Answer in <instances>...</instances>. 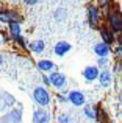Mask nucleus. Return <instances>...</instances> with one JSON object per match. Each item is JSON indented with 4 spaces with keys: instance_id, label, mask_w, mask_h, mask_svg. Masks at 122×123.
Returning <instances> with one entry per match:
<instances>
[{
    "instance_id": "22",
    "label": "nucleus",
    "mask_w": 122,
    "mask_h": 123,
    "mask_svg": "<svg viewBox=\"0 0 122 123\" xmlns=\"http://www.w3.org/2000/svg\"><path fill=\"white\" fill-rule=\"evenodd\" d=\"M95 5H97L100 9H107L110 5H113V0H97Z\"/></svg>"
},
{
    "instance_id": "25",
    "label": "nucleus",
    "mask_w": 122,
    "mask_h": 123,
    "mask_svg": "<svg viewBox=\"0 0 122 123\" xmlns=\"http://www.w3.org/2000/svg\"><path fill=\"white\" fill-rule=\"evenodd\" d=\"M114 55H116L117 59H122V45H116V48H114Z\"/></svg>"
},
{
    "instance_id": "17",
    "label": "nucleus",
    "mask_w": 122,
    "mask_h": 123,
    "mask_svg": "<svg viewBox=\"0 0 122 123\" xmlns=\"http://www.w3.org/2000/svg\"><path fill=\"white\" fill-rule=\"evenodd\" d=\"M53 17H55V20L56 22H64L67 19V9L64 8H56L55 9V12H53Z\"/></svg>"
},
{
    "instance_id": "5",
    "label": "nucleus",
    "mask_w": 122,
    "mask_h": 123,
    "mask_svg": "<svg viewBox=\"0 0 122 123\" xmlns=\"http://www.w3.org/2000/svg\"><path fill=\"white\" fill-rule=\"evenodd\" d=\"M22 20H24V17H22L16 9H3V11L0 12V22H2V24L8 25V24H13V22L22 24Z\"/></svg>"
},
{
    "instance_id": "24",
    "label": "nucleus",
    "mask_w": 122,
    "mask_h": 123,
    "mask_svg": "<svg viewBox=\"0 0 122 123\" xmlns=\"http://www.w3.org/2000/svg\"><path fill=\"white\" fill-rule=\"evenodd\" d=\"M122 72V59H117L114 62V69H113V73H119Z\"/></svg>"
},
{
    "instance_id": "16",
    "label": "nucleus",
    "mask_w": 122,
    "mask_h": 123,
    "mask_svg": "<svg viewBox=\"0 0 122 123\" xmlns=\"http://www.w3.org/2000/svg\"><path fill=\"white\" fill-rule=\"evenodd\" d=\"M28 50H30L33 55H41V53H44V50H46V42L41 41V39L31 41L30 45H28Z\"/></svg>"
},
{
    "instance_id": "28",
    "label": "nucleus",
    "mask_w": 122,
    "mask_h": 123,
    "mask_svg": "<svg viewBox=\"0 0 122 123\" xmlns=\"http://www.w3.org/2000/svg\"><path fill=\"white\" fill-rule=\"evenodd\" d=\"M116 44L117 45H122V31L116 34Z\"/></svg>"
},
{
    "instance_id": "26",
    "label": "nucleus",
    "mask_w": 122,
    "mask_h": 123,
    "mask_svg": "<svg viewBox=\"0 0 122 123\" xmlns=\"http://www.w3.org/2000/svg\"><path fill=\"white\" fill-rule=\"evenodd\" d=\"M42 83L46 87H50V80H49V75H46V73H42Z\"/></svg>"
},
{
    "instance_id": "30",
    "label": "nucleus",
    "mask_w": 122,
    "mask_h": 123,
    "mask_svg": "<svg viewBox=\"0 0 122 123\" xmlns=\"http://www.w3.org/2000/svg\"><path fill=\"white\" fill-rule=\"evenodd\" d=\"M2 11H3V3L0 2V12H2Z\"/></svg>"
},
{
    "instance_id": "1",
    "label": "nucleus",
    "mask_w": 122,
    "mask_h": 123,
    "mask_svg": "<svg viewBox=\"0 0 122 123\" xmlns=\"http://www.w3.org/2000/svg\"><path fill=\"white\" fill-rule=\"evenodd\" d=\"M105 14V25L113 31L114 34L122 31V11L117 8V5H110L107 9H103Z\"/></svg>"
},
{
    "instance_id": "21",
    "label": "nucleus",
    "mask_w": 122,
    "mask_h": 123,
    "mask_svg": "<svg viewBox=\"0 0 122 123\" xmlns=\"http://www.w3.org/2000/svg\"><path fill=\"white\" fill-rule=\"evenodd\" d=\"M56 101H58V105H67L69 103V100H67V95H64V93L61 92H56Z\"/></svg>"
},
{
    "instance_id": "18",
    "label": "nucleus",
    "mask_w": 122,
    "mask_h": 123,
    "mask_svg": "<svg viewBox=\"0 0 122 123\" xmlns=\"http://www.w3.org/2000/svg\"><path fill=\"white\" fill-rule=\"evenodd\" d=\"M83 114H85V117L89 118V120H95V106L85 105L83 106Z\"/></svg>"
},
{
    "instance_id": "11",
    "label": "nucleus",
    "mask_w": 122,
    "mask_h": 123,
    "mask_svg": "<svg viewBox=\"0 0 122 123\" xmlns=\"http://www.w3.org/2000/svg\"><path fill=\"white\" fill-rule=\"evenodd\" d=\"M99 34H100L102 41H103L105 44H108V45L116 44V34H114L107 25H100V27H99Z\"/></svg>"
},
{
    "instance_id": "23",
    "label": "nucleus",
    "mask_w": 122,
    "mask_h": 123,
    "mask_svg": "<svg viewBox=\"0 0 122 123\" xmlns=\"http://www.w3.org/2000/svg\"><path fill=\"white\" fill-rule=\"evenodd\" d=\"M56 123H70V117L67 114H60L56 117Z\"/></svg>"
},
{
    "instance_id": "8",
    "label": "nucleus",
    "mask_w": 122,
    "mask_h": 123,
    "mask_svg": "<svg viewBox=\"0 0 122 123\" xmlns=\"http://www.w3.org/2000/svg\"><path fill=\"white\" fill-rule=\"evenodd\" d=\"M113 78H114L113 70L102 69L100 73H99V84H100L103 89H108V87H111V84H113Z\"/></svg>"
},
{
    "instance_id": "7",
    "label": "nucleus",
    "mask_w": 122,
    "mask_h": 123,
    "mask_svg": "<svg viewBox=\"0 0 122 123\" xmlns=\"http://www.w3.org/2000/svg\"><path fill=\"white\" fill-rule=\"evenodd\" d=\"M99 73H100V69H99L97 66H86L85 69H83L81 75H83V78H85V83L91 84V83H94L95 80H99Z\"/></svg>"
},
{
    "instance_id": "27",
    "label": "nucleus",
    "mask_w": 122,
    "mask_h": 123,
    "mask_svg": "<svg viewBox=\"0 0 122 123\" xmlns=\"http://www.w3.org/2000/svg\"><path fill=\"white\" fill-rule=\"evenodd\" d=\"M38 2H39V0H22V3H25V5H28V6H33V5H36Z\"/></svg>"
},
{
    "instance_id": "13",
    "label": "nucleus",
    "mask_w": 122,
    "mask_h": 123,
    "mask_svg": "<svg viewBox=\"0 0 122 123\" xmlns=\"http://www.w3.org/2000/svg\"><path fill=\"white\" fill-rule=\"evenodd\" d=\"M20 120H22V109L20 108L11 109L8 114H5L2 117L3 123H20Z\"/></svg>"
},
{
    "instance_id": "20",
    "label": "nucleus",
    "mask_w": 122,
    "mask_h": 123,
    "mask_svg": "<svg viewBox=\"0 0 122 123\" xmlns=\"http://www.w3.org/2000/svg\"><path fill=\"white\" fill-rule=\"evenodd\" d=\"M110 64V58H97V67L99 69H107Z\"/></svg>"
},
{
    "instance_id": "14",
    "label": "nucleus",
    "mask_w": 122,
    "mask_h": 123,
    "mask_svg": "<svg viewBox=\"0 0 122 123\" xmlns=\"http://www.w3.org/2000/svg\"><path fill=\"white\" fill-rule=\"evenodd\" d=\"M50 114L44 108H38L33 112V123H50Z\"/></svg>"
},
{
    "instance_id": "19",
    "label": "nucleus",
    "mask_w": 122,
    "mask_h": 123,
    "mask_svg": "<svg viewBox=\"0 0 122 123\" xmlns=\"http://www.w3.org/2000/svg\"><path fill=\"white\" fill-rule=\"evenodd\" d=\"M14 42H16V44H17L20 48H28V45H30V41H28L25 36H20L19 39H16Z\"/></svg>"
},
{
    "instance_id": "9",
    "label": "nucleus",
    "mask_w": 122,
    "mask_h": 123,
    "mask_svg": "<svg viewBox=\"0 0 122 123\" xmlns=\"http://www.w3.org/2000/svg\"><path fill=\"white\" fill-rule=\"evenodd\" d=\"M36 69L39 70L41 73H46V75H50L52 72H55L58 67H56V64L53 62L52 59H39L36 62Z\"/></svg>"
},
{
    "instance_id": "2",
    "label": "nucleus",
    "mask_w": 122,
    "mask_h": 123,
    "mask_svg": "<svg viewBox=\"0 0 122 123\" xmlns=\"http://www.w3.org/2000/svg\"><path fill=\"white\" fill-rule=\"evenodd\" d=\"M86 20H88L89 27L94 28V30H99V27L102 25L103 12H102V9L99 8L94 2H89L88 5H86Z\"/></svg>"
},
{
    "instance_id": "29",
    "label": "nucleus",
    "mask_w": 122,
    "mask_h": 123,
    "mask_svg": "<svg viewBox=\"0 0 122 123\" xmlns=\"http://www.w3.org/2000/svg\"><path fill=\"white\" fill-rule=\"evenodd\" d=\"M2 64H3V55L0 53V67H2Z\"/></svg>"
},
{
    "instance_id": "6",
    "label": "nucleus",
    "mask_w": 122,
    "mask_h": 123,
    "mask_svg": "<svg viewBox=\"0 0 122 123\" xmlns=\"http://www.w3.org/2000/svg\"><path fill=\"white\" fill-rule=\"evenodd\" d=\"M67 100H69V103H70V105H74L75 108H81V106L86 105L85 93H83L81 90H78V89L69 90V93H67Z\"/></svg>"
},
{
    "instance_id": "31",
    "label": "nucleus",
    "mask_w": 122,
    "mask_h": 123,
    "mask_svg": "<svg viewBox=\"0 0 122 123\" xmlns=\"http://www.w3.org/2000/svg\"><path fill=\"white\" fill-rule=\"evenodd\" d=\"M100 123H108V120H103V122H100Z\"/></svg>"
},
{
    "instance_id": "4",
    "label": "nucleus",
    "mask_w": 122,
    "mask_h": 123,
    "mask_svg": "<svg viewBox=\"0 0 122 123\" xmlns=\"http://www.w3.org/2000/svg\"><path fill=\"white\" fill-rule=\"evenodd\" d=\"M49 80H50V87H55V89H58V90L66 89V86H67V76L64 75V73L58 72V70L50 73Z\"/></svg>"
},
{
    "instance_id": "15",
    "label": "nucleus",
    "mask_w": 122,
    "mask_h": 123,
    "mask_svg": "<svg viewBox=\"0 0 122 123\" xmlns=\"http://www.w3.org/2000/svg\"><path fill=\"white\" fill-rule=\"evenodd\" d=\"M6 33H8L9 39L14 42L16 39L22 36V27L19 22H13V24H8V28H6Z\"/></svg>"
},
{
    "instance_id": "3",
    "label": "nucleus",
    "mask_w": 122,
    "mask_h": 123,
    "mask_svg": "<svg viewBox=\"0 0 122 123\" xmlns=\"http://www.w3.org/2000/svg\"><path fill=\"white\" fill-rule=\"evenodd\" d=\"M33 100L36 101V105L39 108H47L50 106V101H52V95H50L49 89L44 86H36L33 90Z\"/></svg>"
},
{
    "instance_id": "10",
    "label": "nucleus",
    "mask_w": 122,
    "mask_h": 123,
    "mask_svg": "<svg viewBox=\"0 0 122 123\" xmlns=\"http://www.w3.org/2000/svg\"><path fill=\"white\" fill-rule=\"evenodd\" d=\"M92 51H94V55L97 58H108V56H110V53H111V45L105 44L103 41L95 42L94 47H92Z\"/></svg>"
},
{
    "instance_id": "12",
    "label": "nucleus",
    "mask_w": 122,
    "mask_h": 123,
    "mask_svg": "<svg viewBox=\"0 0 122 123\" xmlns=\"http://www.w3.org/2000/svg\"><path fill=\"white\" fill-rule=\"evenodd\" d=\"M70 50H72V45H70L67 41H60V42H56L55 47H53V53H55V56H58V58H64Z\"/></svg>"
}]
</instances>
